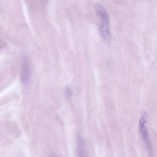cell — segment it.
<instances>
[{"mask_svg": "<svg viewBox=\"0 0 157 157\" xmlns=\"http://www.w3.org/2000/svg\"><path fill=\"white\" fill-rule=\"evenodd\" d=\"M139 132L140 136L145 144L146 150L149 155L153 153L152 147L150 143L148 133L144 124H140Z\"/></svg>", "mask_w": 157, "mask_h": 157, "instance_id": "2", "label": "cell"}, {"mask_svg": "<svg viewBox=\"0 0 157 157\" xmlns=\"http://www.w3.org/2000/svg\"><path fill=\"white\" fill-rule=\"evenodd\" d=\"M48 0H43V2L44 3H46L47 2Z\"/></svg>", "mask_w": 157, "mask_h": 157, "instance_id": "8", "label": "cell"}, {"mask_svg": "<svg viewBox=\"0 0 157 157\" xmlns=\"http://www.w3.org/2000/svg\"><path fill=\"white\" fill-rule=\"evenodd\" d=\"M78 152L79 156H85L87 151L84 140L80 137L78 138Z\"/></svg>", "mask_w": 157, "mask_h": 157, "instance_id": "5", "label": "cell"}, {"mask_svg": "<svg viewBox=\"0 0 157 157\" xmlns=\"http://www.w3.org/2000/svg\"><path fill=\"white\" fill-rule=\"evenodd\" d=\"M65 93L66 95L68 97H70L72 95V92L70 88L68 87L65 88Z\"/></svg>", "mask_w": 157, "mask_h": 157, "instance_id": "6", "label": "cell"}, {"mask_svg": "<svg viewBox=\"0 0 157 157\" xmlns=\"http://www.w3.org/2000/svg\"><path fill=\"white\" fill-rule=\"evenodd\" d=\"M21 66V80L23 84L26 85L30 79V72L28 60L25 56L22 59Z\"/></svg>", "mask_w": 157, "mask_h": 157, "instance_id": "1", "label": "cell"}, {"mask_svg": "<svg viewBox=\"0 0 157 157\" xmlns=\"http://www.w3.org/2000/svg\"><path fill=\"white\" fill-rule=\"evenodd\" d=\"M109 21H101L99 31L101 35L104 40L108 42L110 39Z\"/></svg>", "mask_w": 157, "mask_h": 157, "instance_id": "3", "label": "cell"}, {"mask_svg": "<svg viewBox=\"0 0 157 157\" xmlns=\"http://www.w3.org/2000/svg\"><path fill=\"white\" fill-rule=\"evenodd\" d=\"M96 13L101 21H109V15L103 6L100 3H97L95 6Z\"/></svg>", "mask_w": 157, "mask_h": 157, "instance_id": "4", "label": "cell"}, {"mask_svg": "<svg viewBox=\"0 0 157 157\" xmlns=\"http://www.w3.org/2000/svg\"><path fill=\"white\" fill-rule=\"evenodd\" d=\"M146 122L145 118L142 117L140 121V124H144Z\"/></svg>", "mask_w": 157, "mask_h": 157, "instance_id": "7", "label": "cell"}]
</instances>
